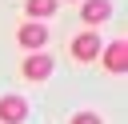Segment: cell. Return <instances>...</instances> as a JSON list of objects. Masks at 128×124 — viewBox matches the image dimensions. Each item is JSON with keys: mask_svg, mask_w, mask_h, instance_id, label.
I'll list each match as a JSON object with an SVG mask.
<instances>
[{"mask_svg": "<svg viewBox=\"0 0 128 124\" xmlns=\"http://www.w3.org/2000/svg\"><path fill=\"white\" fill-rule=\"evenodd\" d=\"M16 44H20L24 52H44V48H48V24L24 20V24L16 28Z\"/></svg>", "mask_w": 128, "mask_h": 124, "instance_id": "obj_1", "label": "cell"}, {"mask_svg": "<svg viewBox=\"0 0 128 124\" xmlns=\"http://www.w3.org/2000/svg\"><path fill=\"white\" fill-rule=\"evenodd\" d=\"M100 48H104V40L96 36V28H84L80 36H72V40H68V52H72L80 64H92V60L100 56Z\"/></svg>", "mask_w": 128, "mask_h": 124, "instance_id": "obj_2", "label": "cell"}, {"mask_svg": "<svg viewBox=\"0 0 128 124\" xmlns=\"http://www.w3.org/2000/svg\"><path fill=\"white\" fill-rule=\"evenodd\" d=\"M52 68H56V60H52V52H28L24 56V80H32V84H44L48 76H52Z\"/></svg>", "mask_w": 128, "mask_h": 124, "instance_id": "obj_3", "label": "cell"}, {"mask_svg": "<svg viewBox=\"0 0 128 124\" xmlns=\"http://www.w3.org/2000/svg\"><path fill=\"white\" fill-rule=\"evenodd\" d=\"M100 56H104V68H108L112 76H124V72H128V44H124V40L104 44V48H100Z\"/></svg>", "mask_w": 128, "mask_h": 124, "instance_id": "obj_4", "label": "cell"}, {"mask_svg": "<svg viewBox=\"0 0 128 124\" xmlns=\"http://www.w3.org/2000/svg\"><path fill=\"white\" fill-rule=\"evenodd\" d=\"M24 120H28V100L16 92L0 96V124H24Z\"/></svg>", "mask_w": 128, "mask_h": 124, "instance_id": "obj_5", "label": "cell"}, {"mask_svg": "<svg viewBox=\"0 0 128 124\" xmlns=\"http://www.w3.org/2000/svg\"><path fill=\"white\" fill-rule=\"evenodd\" d=\"M108 16H112V0H80V20H84L88 28L104 24Z\"/></svg>", "mask_w": 128, "mask_h": 124, "instance_id": "obj_6", "label": "cell"}, {"mask_svg": "<svg viewBox=\"0 0 128 124\" xmlns=\"http://www.w3.org/2000/svg\"><path fill=\"white\" fill-rule=\"evenodd\" d=\"M56 4H60V0H24V12H28V20H40V24H44V20L56 12Z\"/></svg>", "mask_w": 128, "mask_h": 124, "instance_id": "obj_7", "label": "cell"}, {"mask_svg": "<svg viewBox=\"0 0 128 124\" xmlns=\"http://www.w3.org/2000/svg\"><path fill=\"white\" fill-rule=\"evenodd\" d=\"M68 124H104V116H100V112H76Z\"/></svg>", "mask_w": 128, "mask_h": 124, "instance_id": "obj_8", "label": "cell"}, {"mask_svg": "<svg viewBox=\"0 0 128 124\" xmlns=\"http://www.w3.org/2000/svg\"><path fill=\"white\" fill-rule=\"evenodd\" d=\"M68 4H80V0H68Z\"/></svg>", "mask_w": 128, "mask_h": 124, "instance_id": "obj_9", "label": "cell"}]
</instances>
